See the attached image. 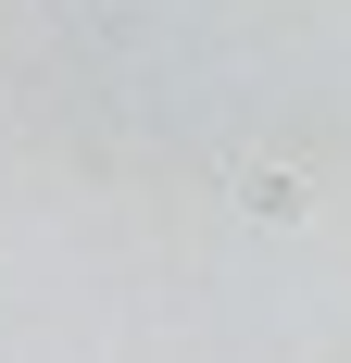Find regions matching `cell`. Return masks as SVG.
<instances>
[{
	"mask_svg": "<svg viewBox=\"0 0 351 363\" xmlns=\"http://www.w3.org/2000/svg\"><path fill=\"white\" fill-rule=\"evenodd\" d=\"M239 201H251L264 225H288V213H301V176H276V163H251V176H239Z\"/></svg>",
	"mask_w": 351,
	"mask_h": 363,
	"instance_id": "6da1fadb",
	"label": "cell"
}]
</instances>
